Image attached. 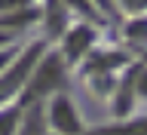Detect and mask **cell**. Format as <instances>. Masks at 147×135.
I'll use <instances>...</instances> for the list:
<instances>
[{"label": "cell", "mask_w": 147, "mask_h": 135, "mask_svg": "<svg viewBox=\"0 0 147 135\" xmlns=\"http://www.w3.org/2000/svg\"><path fill=\"white\" fill-rule=\"evenodd\" d=\"M40 55H43V46H31V49H28V52L22 55V58H18V62L12 64L3 77H0V101L9 98V95H12V92L25 83V77L34 71V62L40 58Z\"/></svg>", "instance_id": "1"}, {"label": "cell", "mask_w": 147, "mask_h": 135, "mask_svg": "<svg viewBox=\"0 0 147 135\" xmlns=\"http://www.w3.org/2000/svg\"><path fill=\"white\" fill-rule=\"evenodd\" d=\"M58 83H61V62L52 55V58H46V62L37 64V77H34V83H31V98L55 89Z\"/></svg>", "instance_id": "2"}, {"label": "cell", "mask_w": 147, "mask_h": 135, "mask_svg": "<svg viewBox=\"0 0 147 135\" xmlns=\"http://www.w3.org/2000/svg\"><path fill=\"white\" fill-rule=\"evenodd\" d=\"M49 120H52V126L58 129V132H64V135H77V132H80L77 111L71 108V101H67V98H55V101H52Z\"/></svg>", "instance_id": "3"}, {"label": "cell", "mask_w": 147, "mask_h": 135, "mask_svg": "<svg viewBox=\"0 0 147 135\" xmlns=\"http://www.w3.org/2000/svg\"><path fill=\"white\" fill-rule=\"evenodd\" d=\"M89 40H92V31H89V28H77V31L67 37V55H71V58H80L83 49L89 46Z\"/></svg>", "instance_id": "4"}, {"label": "cell", "mask_w": 147, "mask_h": 135, "mask_svg": "<svg viewBox=\"0 0 147 135\" xmlns=\"http://www.w3.org/2000/svg\"><path fill=\"white\" fill-rule=\"evenodd\" d=\"M95 135H147V120L144 123H132V126H123V129H101Z\"/></svg>", "instance_id": "5"}, {"label": "cell", "mask_w": 147, "mask_h": 135, "mask_svg": "<svg viewBox=\"0 0 147 135\" xmlns=\"http://www.w3.org/2000/svg\"><path fill=\"white\" fill-rule=\"evenodd\" d=\"M22 135H43V117H40V111H31V114H28Z\"/></svg>", "instance_id": "6"}, {"label": "cell", "mask_w": 147, "mask_h": 135, "mask_svg": "<svg viewBox=\"0 0 147 135\" xmlns=\"http://www.w3.org/2000/svg\"><path fill=\"white\" fill-rule=\"evenodd\" d=\"M18 126V114L16 111H3L0 114V135H12Z\"/></svg>", "instance_id": "7"}, {"label": "cell", "mask_w": 147, "mask_h": 135, "mask_svg": "<svg viewBox=\"0 0 147 135\" xmlns=\"http://www.w3.org/2000/svg\"><path fill=\"white\" fill-rule=\"evenodd\" d=\"M147 34V22H135V25L129 28V37H132V40H138V37H144Z\"/></svg>", "instance_id": "8"}, {"label": "cell", "mask_w": 147, "mask_h": 135, "mask_svg": "<svg viewBox=\"0 0 147 135\" xmlns=\"http://www.w3.org/2000/svg\"><path fill=\"white\" fill-rule=\"evenodd\" d=\"M138 86H141V92L147 95V74H141V80H138Z\"/></svg>", "instance_id": "9"}, {"label": "cell", "mask_w": 147, "mask_h": 135, "mask_svg": "<svg viewBox=\"0 0 147 135\" xmlns=\"http://www.w3.org/2000/svg\"><path fill=\"white\" fill-rule=\"evenodd\" d=\"M6 58H9V55H3V52H0V68H3V62H6Z\"/></svg>", "instance_id": "10"}, {"label": "cell", "mask_w": 147, "mask_h": 135, "mask_svg": "<svg viewBox=\"0 0 147 135\" xmlns=\"http://www.w3.org/2000/svg\"><path fill=\"white\" fill-rule=\"evenodd\" d=\"M3 40H6V37H3V34H0V43H3Z\"/></svg>", "instance_id": "11"}]
</instances>
